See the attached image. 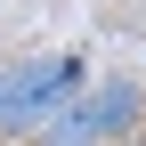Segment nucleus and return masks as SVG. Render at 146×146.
Masks as SVG:
<instances>
[{"label":"nucleus","instance_id":"obj_1","mask_svg":"<svg viewBox=\"0 0 146 146\" xmlns=\"http://www.w3.org/2000/svg\"><path fill=\"white\" fill-rule=\"evenodd\" d=\"M73 98H81V65L73 57H25V65H8L0 73V138H33Z\"/></svg>","mask_w":146,"mask_h":146},{"label":"nucleus","instance_id":"obj_2","mask_svg":"<svg viewBox=\"0 0 146 146\" xmlns=\"http://www.w3.org/2000/svg\"><path fill=\"white\" fill-rule=\"evenodd\" d=\"M65 114L81 122V130L98 138V146H114V138H130L138 122H146V81H130V73H106L98 89L81 81V98H73Z\"/></svg>","mask_w":146,"mask_h":146}]
</instances>
